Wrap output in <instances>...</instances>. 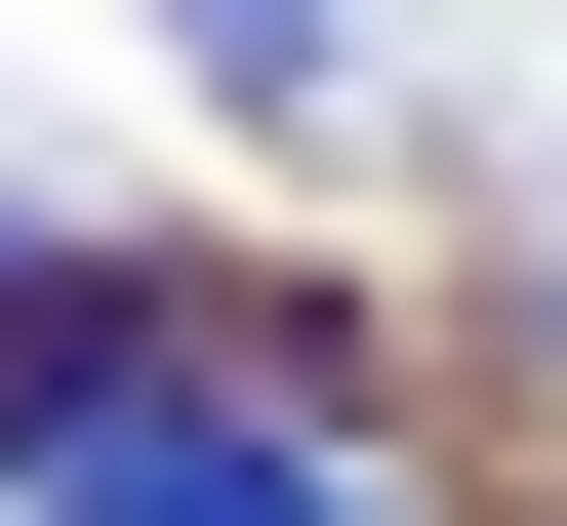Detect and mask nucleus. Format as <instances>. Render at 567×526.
Wrapping results in <instances>:
<instances>
[{
	"label": "nucleus",
	"instance_id": "1",
	"mask_svg": "<svg viewBox=\"0 0 567 526\" xmlns=\"http://www.w3.org/2000/svg\"><path fill=\"white\" fill-rule=\"evenodd\" d=\"M0 486L41 526H284L324 405H284V364H82V405H0Z\"/></svg>",
	"mask_w": 567,
	"mask_h": 526
},
{
	"label": "nucleus",
	"instance_id": "3",
	"mask_svg": "<svg viewBox=\"0 0 567 526\" xmlns=\"http://www.w3.org/2000/svg\"><path fill=\"white\" fill-rule=\"evenodd\" d=\"M284 526H405V486H365V445H324V486H284Z\"/></svg>",
	"mask_w": 567,
	"mask_h": 526
},
{
	"label": "nucleus",
	"instance_id": "4",
	"mask_svg": "<svg viewBox=\"0 0 567 526\" xmlns=\"http://www.w3.org/2000/svg\"><path fill=\"white\" fill-rule=\"evenodd\" d=\"M0 324H41V244H0Z\"/></svg>",
	"mask_w": 567,
	"mask_h": 526
},
{
	"label": "nucleus",
	"instance_id": "2",
	"mask_svg": "<svg viewBox=\"0 0 567 526\" xmlns=\"http://www.w3.org/2000/svg\"><path fill=\"white\" fill-rule=\"evenodd\" d=\"M163 41H203L244 122H324V82H365V0H163Z\"/></svg>",
	"mask_w": 567,
	"mask_h": 526
}]
</instances>
